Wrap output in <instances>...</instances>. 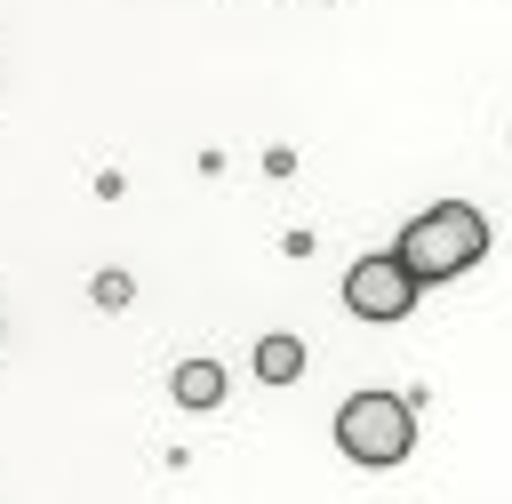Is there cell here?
I'll list each match as a JSON object with an SVG mask.
<instances>
[{
	"mask_svg": "<svg viewBox=\"0 0 512 504\" xmlns=\"http://www.w3.org/2000/svg\"><path fill=\"white\" fill-rule=\"evenodd\" d=\"M168 384H176L184 408H216V400H224V368H216V360H184Z\"/></svg>",
	"mask_w": 512,
	"mask_h": 504,
	"instance_id": "277c9868",
	"label": "cell"
},
{
	"mask_svg": "<svg viewBox=\"0 0 512 504\" xmlns=\"http://www.w3.org/2000/svg\"><path fill=\"white\" fill-rule=\"evenodd\" d=\"M392 248L408 256L416 280H456V272H472V264L488 256V216H480L472 200H440V208L408 216V232H400Z\"/></svg>",
	"mask_w": 512,
	"mask_h": 504,
	"instance_id": "6da1fadb",
	"label": "cell"
},
{
	"mask_svg": "<svg viewBox=\"0 0 512 504\" xmlns=\"http://www.w3.org/2000/svg\"><path fill=\"white\" fill-rule=\"evenodd\" d=\"M256 376H264V384H296V376H304V344H296V336H264V344H256Z\"/></svg>",
	"mask_w": 512,
	"mask_h": 504,
	"instance_id": "5b68a950",
	"label": "cell"
},
{
	"mask_svg": "<svg viewBox=\"0 0 512 504\" xmlns=\"http://www.w3.org/2000/svg\"><path fill=\"white\" fill-rule=\"evenodd\" d=\"M416 288H424V280L408 272V256H400V248L360 256V264L344 272V304H352V320H408Z\"/></svg>",
	"mask_w": 512,
	"mask_h": 504,
	"instance_id": "3957f363",
	"label": "cell"
},
{
	"mask_svg": "<svg viewBox=\"0 0 512 504\" xmlns=\"http://www.w3.org/2000/svg\"><path fill=\"white\" fill-rule=\"evenodd\" d=\"M408 440H416V424H408V400L400 392H352L336 408V448L352 464H400Z\"/></svg>",
	"mask_w": 512,
	"mask_h": 504,
	"instance_id": "7a4b0ae2",
	"label": "cell"
},
{
	"mask_svg": "<svg viewBox=\"0 0 512 504\" xmlns=\"http://www.w3.org/2000/svg\"><path fill=\"white\" fill-rule=\"evenodd\" d=\"M128 296H136V280H128V272H96V304H104V312H120Z\"/></svg>",
	"mask_w": 512,
	"mask_h": 504,
	"instance_id": "8992f818",
	"label": "cell"
}]
</instances>
